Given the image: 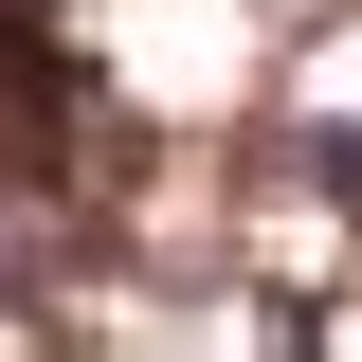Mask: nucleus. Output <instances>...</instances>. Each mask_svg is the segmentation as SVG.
<instances>
[{"label":"nucleus","mask_w":362,"mask_h":362,"mask_svg":"<svg viewBox=\"0 0 362 362\" xmlns=\"http://www.w3.org/2000/svg\"><path fill=\"white\" fill-rule=\"evenodd\" d=\"M290 163H308L326 199H362V127H290Z\"/></svg>","instance_id":"obj_1"}]
</instances>
